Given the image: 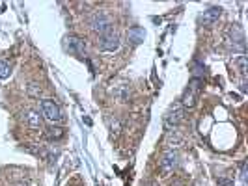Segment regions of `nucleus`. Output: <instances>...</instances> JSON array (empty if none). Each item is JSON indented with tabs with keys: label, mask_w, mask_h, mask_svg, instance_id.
<instances>
[{
	"label": "nucleus",
	"mask_w": 248,
	"mask_h": 186,
	"mask_svg": "<svg viewBox=\"0 0 248 186\" xmlns=\"http://www.w3.org/2000/svg\"><path fill=\"white\" fill-rule=\"evenodd\" d=\"M88 26H90V30H92L93 34H97L99 37L112 32V21L105 12L92 13V15L88 17Z\"/></svg>",
	"instance_id": "1"
},
{
	"label": "nucleus",
	"mask_w": 248,
	"mask_h": 186,
	"mask_svg": "<svg viewBox=\"0 0 248 186\" xmlns=\"http://www.w3.org/2000/svg\"><path fill=\"white\" fill-rule=\"evenodd\" d=\"M41 115H43L49 123H60V121H62V110H60V106L52 99L41 100Z\"/></svg>",
	"instance_id": "2"
},
{
	"label": "nucleus",
	"mask_w": 248,
	"mask_h": 186,
	"mask_svg": "<svg viewBox=\"0 0 248 186\" xmlns=\"http://www.w3.org/2000/svg\"><path fill=\"white\" fill-rule=\"evenodd\" d=\"M228 43H230V47L233 50H245L247 47V43H245V32L241 30V26L239 25H232L228 28Z\"/></svg>",
	"instance_id": "3"
},
{
	"label": "nucleus",
	"mask_w": 248,
	"mask_h": 186,
	"mask_svg": "<svg viewBox=\"0 0 248 186\" xmlns=\"http://www.w3.org/2000/svg\"><path fill=\"white\" fill-rule=\"evenodd\" d=\"M63 43H65V49L69 50L71 54H77V56L86 54V41H84L80 36H75V34L65 36Z\"/></svg>",
	"instance_id": "4"
},
{
	"label": "nucleus",
	"mask_w": 248,
	"mask_h": 186,
	"mask_svg": "<svg viewBox=\"0 0 248 186\" xmlns=\"http://www.w3.org/2000/svg\"><path fill=\"white\" fill-rule=\"evenodd\" d=\"M120 47H122V41L116 32H108L99 37V49L103 52H116V50H120Z\"/></svg>",
	"instance_id": "5"
},
{
	"label": "nucleus",
	"mask_w": 248,
	"mask_h": 186,
	"mask_svg": "<svg viewBox=\"0 0 248 186\" xmlns=\"http://www.w3.org/2000/svg\"><path fill=\"white\" fill-rule=\"evenodd\" d=\"M159 166H161L162 175H168L174 172L175 166H177V153H175L174 149H166V151H164V155H162Z\"/></svg>",
	"instance_id": "6"
},
{
	"label": "nucleus",
	"mask_w": 248,
	"mask_h": 186,
	"mask_svg": "<svg viewBox=\"0 0 248 186\" xmlns=\"http://www.w3.org/2000/svg\"><path fill=\"white\" fill-rule=\"evenodd\" d=\"M183 115H185V108L177 102L174 106H170V110L166 112L164 123H166V127H177V125L183 121Z\"/></svg>",
	"instance_id": "7"
},
{
	"label": "nucleus",
	"mask_w": 248,
	"mask_h": 186,
	"mask_svg": "<svg viewBox=\"0 0 248 186\" xmlns=\"http://www.w3.org/2000/svg\"><path fill=\"white\" fill-rule=\"evenodd\" d=\"M220 15H222V10H220V8H217V6H215V8H207L205 12L200 15V23H202V26L211 28V26H215L218 23Z\"/></svg>",
	"instance_id": "8"
},
{
	"label": "nucleus",
	"mask_w": 248,
	"mask_h": 186,
	"mask_svg": "<svg viewBox=\"0 0 248 186\" xmlns=\"http://www.w3.org/2000/svg\"><path fill=\"white\" fill-rule=\"evenodd\" d=\"M23 121L26 123V127H28V129L37 130V129H41V125H43V117L39 115V112H37V110L28 108V110L23 112Z\"/></svg>",
	"instance_id": "9"
},
{
	"label": "nucleus",
	"mask_w": 248,
	"mask_h": 186,
	"mask_svg": "<svg viewBox=\"0 0 248 186\" xmlns=\"http://www.w3.org/2000/svg\"><path fill=\"white\" fill-rule=\"evenodd\" d=\"M112 95H114V99L118 100V102H127V100L131 99V87H129V84L122 82V84L114 86Z\"/></svg>",
	"instance_id": "10"
},
{
	"label": "nucleus",
	"mask_w": 248,
	"mask_h": 186,
	"mask_svg": "<svg viewBox=\"0 0 248 186\" xmlns=\"http://www.w3.org/2000/svg\"><path fill=\"white\" fill-rule=\"evenodd\" d=\"M65 136V130H63L62 127H58V125H50L45 129V138L49 140V142H58V140H62Z\"/></svg>",
	"instance_id": "11"
},
{
	"label": "nucleus",
	"mask_w": 248,
	"mask_h": 186,
	"mask_svg": "<svg viewBox=\"0 0 248 186\" xmlns=\"http://www.w3.org/2000/svg\"><path fill=\"white\" fill-rule=\"evenodd\" d=\"M196 100H198V95H196L194 91H190V89H185V93H183L179 104H181L183 108H194V106H196Z\"/></svg>",
	"instance_id": "12"
},
{
	"label": "nucleus",
	"mask_w": 248,
	"mask_h": 186,
	"mask_svg": "<svg viewBox=\"0 0 248 186\" xmlns=\"http://www.w3.org/2000/svg\"><path fill=\"white\" fill-rule=\"evenodd\" d=\"M107 125H108V130H110L112 136H120V132H122V125H120V121H118L116 117L108 115V117H107Z\"/></svg>",
	"instance_id": "13"
},
{
	"label": "nucleus",
	"mask_w": 248,
	"mask_h": 186,
	"mask_svg": "<svg viewBox=\"0 0 248 186\" xmlns=\"http://www.w3.org/2000/svg\"><path fill=\"white\" fill-rule=\"evenodd\" d=\"M144 37V30L142 28H131L129 30V39H133V43H140Z\"/></svg>",
	"instance_id": "14"
},
{
	"label": "nucleus",
	"mask_w": 248,
	"mask_h": 186,
	"mask_svg": "<svg viewBox=\"0 0 248 186\" xmlns=\"http://www.w3.org/2000/svg\"><path fill=\"white\" fill-rule=\"evenodd\" d=\"M26 91H28L30 97H39V95H41V86H39L37 82H30V84L26 86Z\"/></svg>",
	"instance_id": "15"
},
{
	"label": "nucleus",
	"mask_w": 248,
	"mask_h": 186,
	"mask_svg": "<svg viewBox=\"0 0 248 186\" xmlns=\"http://www.w3.org/2000/svg\"><path fill=\"white\" fill-rule=\"evenodd\" d=\"M12 73V69H10V65L4 62V60H0V80H4V78H8Z\"/></svg>",
	"instance_id": "16"
},
{
	"label": "nucleus",
	"mask_w": 248,
	"mask_h": 186,
	"mask_svg": "<svg viewBox=\"0 0 248 186\" xmlns=\"http://www.w3.org/2000/svg\"><path fill=\"white\" fill-rule=\"evenodd\" d=\"M186 89H190V91H194V93L198 95L200 89H202V80H200V78H192V80H190V84H188V87H186Z\"/></svg>",
	"instance_id": "17"
},
{
	"label": "nucleus",
	"mask_w": 248,
	"mask_h": 186,
	"mask_svg": "<svg viewBox=\"0 0 248 186\" xmlns=\"http://www.w3.org/2000/svg\"><path fill=\"white\" fill-rule=\"evenodd\" d=\"M237 65H239V73L245 76L247 74V58L245 56H239L237 58Z\"/></svg>",
	"instance_id": "18"
},
{
	"label": "nucleus",
	"mask_w": 248,
	"mask_h": 186,
	"mask_svg": "<svg viewBox=\"0 0 248 186\" xmlns=\"http://www.w3.org/2000/svg\"><path fill=\"white\" fill-rule=\"evenodd\" d=\"M218 186H233V183L230 181V179H218Z\"/></svg>",
	"instance_id": "19"
},
{
	"label": "nucleus",
	"mask_w": 248,
	"mask_h": 186,
	"mask_svg": "<svg viewBox=\"0 0 248 186\" xmlns=\"http://www.w3.org/2000/svg\"><path fill=\"white\" fill-rule=\"evenodd\" d=\"M17 186H28V185H26L25 181H21V183H19V185H17Z\"/></svg>",
	"instance_id": "20"
},
{
	"label": "nucleus",
	"mask_w": 248,
	"mask_h": 186,
	"mask_svg": "<svg viewBox=\"0 0 248 186\" xmlns=\"http://www.w3.org/2000/svg\"><path fill=\"white\" fill-rule=\"evenodd\" d=\"M151 186H153V185H151Z\"/></svg>",
	"instance_id": "21"
}]
</instances>
